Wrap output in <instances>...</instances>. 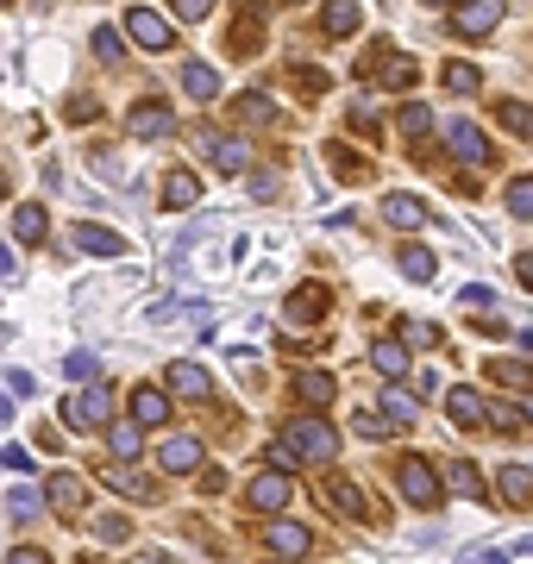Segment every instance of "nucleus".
Masks as SVG:
<instances>
[{
    "mask_svg": "<svg viewBox=\"0 0 533 564\" xmlns=\"http://www.w3.org/2000/svg\"><path fill=\"white\" fill-rule=\"evenodd\" d=\"M276 452H283V464L289 458H301V464H333L339 458V433L327 427V420H314V414H295L289 427H283V445H276Z\"/></svg>",
    "mask_w": 533,
    "mask_h": 564,
    "instance_id": "f257e3e1",
    "label": "nucleus"
},
{
    "mask_svg": "<svg viewBox=\"0 0 533 564\" xmlns=\"http://www.w3.org/2000/svg\"><path fill=\"white\" fill-rule=\"evenodd\" d=\"M396 483H402V496H408L414 508H439V470H433L427 458H402V464H396Z\"/></svg>",
    "mask_w": 533,
    "mask_h": 564,
    "instance_id": "f03ea898",
    "label": "nucleus"
},
{
    "mask_svg": "<svg viewBox=\"0 0 533 564\" xmlns=\"http://www.w3.org/2000/svg\"><path fill=\"white\" fill-rule=\"evenodd\" d=\"M63 427L69 433H95V427H107V389L95 383V389H76L63 402Z\"/></svg>",
    "mask_w": 533,
    "mask_h": 564,
    "instance_id": "7ed1b4c3",
    "label": "nucleus"
},
{
    "mask_svg": "<svg viewBox=\"0 0 533 564\" xmlns=\"http://www.w3.org/2000/svg\"><path fill=\"white\" fill-rule=\"evenodd\" d=\"M446 145H452V157H458V163H471V170H483V163H496L490 138H483L471 120H452V126H446Z\"/></svg>",
    "mask_w": 533,
    "mask_h": 564,
    "instance_id": "20e7f679",
    "label": "nucleus"
},
{
    "mask_svg": "<svg viewBox=\"0 0 533 564\" xmlns=\"http://www.w3.org/2000/svg\"><path fill=\"white\" fill-rule=\"evenodd\" d=\"M126 32L145 44V51H170V44H176L170 19H164V13H151V7H126Z\"/></svg>",
    "mask_w": 533,
    "mask_h": 564,
    "instance_id": "39448f33",
    "label": "nucleus"
},
{
    "mask_svg": "<svg viewBox=\"0 0 533 564\" xmlns=\"http://www.w3.org/2000/svg\"><path fill=\"white\" fill-rule=\"evenodd\" d=\"M502 26V7H490V0H465V7H452V32L458 38H490Z\"/></svg>",
    "mask_w": 533,
    "mask_h": 564,
    "instance_id": "423d86ee",
    "label": "nucleus"
},
{
    "mask_svg": "<svg viewBox=\"0 0 533 564\" xmlns=\"http://www.w3.org/2000/svg\"><path fill=\"white\" fill-rule=\"evenodd\" d=\"M245 502H251V508H264V514H276V508H289V502H295V483L283 477V470H264V477L245 489Z\"/></svg>",
    "mask_w": 533,
    "mask_h": 564,
    "instance_id": "0eeeda50",
    "label": "nucleus"
},
{
    "mask_svg": "<svg viewBox=\"0 0 533 564\" xmlns=\"http://www.w3.org/2000/svg\"><path fill=\"white\" fill-rule=\"evenodd\" d=\"M126 132H132V138H170V132H176V113H170L164 101H145V107L126 113Z\"/></svg>",
    "mask_w": 533,
    "mask_h": 564,
    "instance_id": "6e6552de",
    "label": "nucleus"
},
{
    "mask_svg": "<svg viewBox=\"0 0 533 564\" xmlns=\"http://www.w3.org/2000/svg\"><path fill=\"white\" fill-rule=\"evenodd\" d=\"M201 458H207V452H201V439H195V433H170L164 445H157V464H164L170 477H182V470H195Z\"/></svg>",
    "mask_w": 533,
    "mask_h": 564,
    "instance_id": "1a4fd4ad",
    "label": "nucleus"
},
{
    "mask_svg": "<svg viewBox=\"0 0 533 564\" xmlns=\"http://www.w3.org/2000/svg\"><path fill=\"white\" fill-rule=\"evenodd\" d=\"M170 389L189 395V402H207V395H214V376H207L201 364H189V358H176L170 364Z\"/></svg>",
    "mask_w": 533,
    "mask_h": 564,
    "instance_id": "9d476101",
    "label": "nucleus"
},
{
    "mask_svg": "<svg viewBox=\"0 0 533 564\" xmlns=\"http://www.w3.org/2000/svg\"><path fill=\"white\" fill-rule=\"evenodd\" d=\"M333 395H339V376H327V370H295V402L327 408Z\"/></svg>",
    "mask_w": 533,
    "mask_h": 564,
    "instance_id": "9b49d317",
    "label": "nucleus"
},
{
    "mask_svg": "<svg viewBox=\"0 0 533 564\" xmlns=\"http://www.w3.org/2000/svg\"><path fill=\"white\" fill-rule=\"evenodd\" d=\"M201 151L220 163V170H245L251 163V145L245 138H220V132H201Z\"/></svg>",
    "mask_w": 533,
    "mask_h": 564,
    "instance_id": "f8f14e48",
    "label": "nucleus"
},
{
    "mask_svg": "<svg viewBox=\"0 0 533 564\" xmlns=\"http://www.w3.org/2000/svg\"><path fill=\"white\" fill-rule=\"evenodd\" d=\"M383 220L402 226V232H421V226H427V201H421V195H389V201H383Z\"/></svg>",
    "mask_w": 533,
    "mask_h": 564,
    "instance_id": "ddd939ff",
    "label": "nucleus"
},
{
    "mask_svg": "<svg viewBox=\"0 0 533 564\" xmlns=\"http://www.w3.org/2000/svg\"><path fill=\"white\" fill-rule=\"evenodd\" d=\"M270 552H283V558H308V546H314V533L308 527H295V521H270Z\"/></svg>",
    "mask_w": 533,
    "mask_h": 564,
    "instance_id": "4468645a",
    "label": "nucleus"
},
{
    "mask_svg": "<svg viewBox=\"0 0 533 564\" xmlns=\"http://www.w3.org/2000/svg\"><path fill=\"white\" fill-rule=\"evenodd\" d=\"M76 251H88V257H126V239L120 232H107V226H76Z\"/></svg>",
    "mask_w": 533,
    "mask_h": 564,
    "instance_id": "2eb2a0df",
    "label": "nucleus"
},
{
    "mask_svg": "<svg viewBox=\"0 0 533 564\" xmlns=\"http://www.w3.org/2000/svg\"><path fill=\"white\" fill-rule=\"evenodd\" d=\"M82 496H88V489H82V477H69V470H57V477L44 483V502H51L57 514H76V508H82Z\"/></svg>",
    "mask_w": 533,
    "mask_h": 564,
    "instance_id": "dca6fc26",
    "label": "nucleus"
},
{
    "mask_svg": "<svg viewBox=\"0 0 533 564\" xmlns=\"http://www.w3.org/2000/svg\"><path fill=\"white\" fill-rule=\"evenodd\" d=\"M132 420H138V427H164V420H170V395L164 389H132Z\"/></svg>",
    "mask_w": 533,
    "mask_h": 564,
    "instance_id": "f3484780",
    "label": "nucleus"
},
{
    "mask_svg": "<svg viewBox=\"0 0 533 564\" xmlns=\"http://www.w3.org/2000/svg\"><path fill=\"white\" fill-rule=\"evenodd\" d=\"M182 94H189V101H214V94H220L214 63H182Z\"/></svg>",
    "mask_w": 533,
    "mask_h": 564,
    "instance_id": "a211bd4d",
    "label": "nucleus"
},
{
    "mask_svg": "<svg viewBox=\"0 0 533 564\" xmlns=\"http://www.w3.org/2000/svg\"><path fill=\"white\" fill-rule=\"evenodd\" d=\"M107 445H113V458H138V452H145V427H138L132 414L113 420V427H107Z\"/></svg>",
    "mask_w": 533,
    "mask_h": 564,
    "instance_id": "6ab92c4d",
    "label": "nucleus"
},
{
    "mask_svg": "<svg viewBox=\"0 0 533 564\" xmlns=\"http://www.w3.org/2000/svg\"><path fill=\"white\" fill-rule=\"evenodd\" d=\"M396 264H402L408 282H433V276H439V257H433L427 245H402V251H396Z\"/></svg>",
    "mask_w": 533,
    "mask_h": 564,
    "instance_id": "aec40b11",
    "label": "nucleus"
},
{
    "mask_svg": "<svg viewBox=\"0 0 533 564\" xmlns=\"http://www.w3.org/2000/svg\"><path fill=\"white\" fill-rule=\"evenodd\" d=\"M446 483L458 489V496H471V502H483L490 489H483V477H477V464L471 458H446Z\"/></svg>",
    "mask_w": 533,
    "mask_h": 564,
    "instance_id": "412c9836",
    "label": "nucleus"
},
{
    "mask_svg": "<svg viewBox=\"0 0 533 564\" xmlns=\"http://www.w3.org/2000/svg\"><path fill=\"white\" fill-rule=\"evenodd\" d=\"M327 289H320V282H308V289H295L289 295V320H320V314H327Z\"/></svg>",
    "mask_w": 533,
    "mask_h": 564,
    "instance_id": "4be33fe9",
    "label": "nucleus"
},
{
    "mask_svg": "<svg viewBox=\"0 0 533 564\" xmlns=\"http://www.w3.org/2000/svg\"><path fill=\"white\" fill-rule=\"evenodd\" d=\"M195 201H201V182L189 170H170L164 176V207H195Z\"/></svg>",
    "mask_w": 533,
    "mask_h": 564,
    "instance_id": "5701e85b",
    "label": "nucleus"
},
{
    "mask_svg": "<svg viewBox=\"0 0 533 564\" xmlns=\"http://www.w3.org/2000/svg\"><path fill=\"white\" fill-rule=\"evenodd\" d=\"M327 502L339 508V514H352V521H364V496H358V483H345V477H327Z\"/></svg>",
    "mask_w": 533,
    "mask_h": 564,
    "instance_id": "b1692460",
    "label": "nucleus"
},
{
    "mask_svg": "<svg viewBox=\"0 0 533 564\" xmlns=\"http://www.w3.org/2000/svg\"><path fill=\"white\" fill-rule=\"evenodd\" d=\"M446 408H452L458 427H483V395H477V389H452V395H446Z\"/></svg>",
    "mask_w": 533,
    "mask_h": 564,
    "instance_id": "393cba45",
    "label": "nucleus"
},
{
    "mask_svg": "<svg viewBox=\"0 0 533 564\" xmlns=\"http://www.w3.org/2000/svg\"><path fill=\"white\" fill-rule=\"evenodd\" d=\"M502 496L515 502V508L533 502V470H527V464H502Z\"/></svg>",
    "mask_w": 533,
    "mask_h": 564,
    "instance_id": "a878e982",
    "label": "nucleus"
},
{
    "mask_svg": "<svg viewBox=\"0 0 533 564\" xmlns=\"http://www.w3.org/2000/svg\"><path fill=\"white\" fill-rule=\"evenodd\" d=\"M383 408H389V427H408V420L421 414V402H414L402 383H389V389H383Z\"/></svg>",
    "mask_w": 533,
    "mask_h": 564,
    "instance_id": "bb28decb",
    "label": "nucleus"
},
{
    "mask_svg": "<svg viewBox=\"0 0 533 564\" xmlns=\"http://www.w3.org/2000/svg\"><path fill=\"white\" fill-rule=\"evenodd\" d=\"M101 477H107L113 489H120V496H132V502H138V496H151V483H145V477H138V470H132V464H107V470H101Z\"/></svg>",
    "mask_w": 533,
    "mask_h": 564,
    "instance_id": "cd10ccee",
    "label": "nucleus"
},
{
    "mask_svg": "<svg viewBox=\"0 0 533 564\" xmlns=\"http://www.w3.org/2000/svg\"><path fill=\"white\" fill-rule=\"evenodd\" d=\"M13 232H19L26 245H38L44 232H51V214H44V207H19V214H13Z\"/></svg>",
    "mask_w": 533,
    "mask_h": 564,
    "instance_id": "c85d7f7f",
    "label": "nucleus"
},
{
    "mask_svg": "<svg viewBox=\"0 0 533 564\" xmlns=\"http://www.w3.org/2000/svg\"><path fill=\"white\" fill-rule=\"evenodd\" d=\"M370 364H377V370L389 376V383H396V376L408 370V345H402V339H383V345H377V358H370Z\"/></svg>",
    "mask_w": 533,
    "mask_h": 564,
    "instance_id": "c756f323",
    "label": "nucleus"
},
{
    "mask_svg": "<svg viewBox=\"0 0 533 564\" xmlns=\"http://www.w3.org/2000/svg\"><path fill=\"white\" fill-rule=\"evenodd\" d=\"M38 508H44V496H38V489H32V483H19V489H13V496H7V514H13V521H32V514H38Z\"/></svg>",
    "mask_w": 533,
    "mask_h": 564,
    "instance_id": "7c9ffc66",
    "label": "nucleus"
},
{
    "mask_svg": "<svg viewBox=\"0 0 533 564\" xmlns=\"http://www.w3.org/2000/svg\"><path fill=\"white\" fill-rule=\"evenodd\" d=\"M508 214H515V220H533V176L508 182Z\"/></svg>",
    "mask_w": 533,
    "mask_h": 564,
    "instance_id": "2f4dec72",
    "label": "nucleus"
},
{
    "mask_svg": "<svg viewBox=\"0 0 533 564\" xmlns=\"http://www.w3.org/2000/svg\"><path fill=\"white\" fill-rule=\"evenodd\" d=\"M358 19H364L358 7H327V13H320V26H327L333 38H345V32H358Z\"/></svg>",
    "mask_w": 533,
    "mask_h": 564,
    "instance_id": "473e14b6",
    "label": "nucleus"
},
{
    "mask_svg": "<svg viewBox=\"0 0 533 564\" xmlns=\"http://www.w3.org/2000/svg\"><path fill=\"white\" fill-rule=\"evenodd\" d=\"M95 358H88V351H69V358H63V376H69V383H88V389H95Z\"/></svg>",
    "mask_w": 533,
    "mask_h": 564,
    "instance_id": "72a5a7b5",
    "label": "nucleus"
},
{
    "mask_svg": "<svg viewBox=\"0 0 533 564\" xmlns=\"http://www.w3.org/2000/svg\"><path fill=\"white\" fill-rule=\"evenodd\" d=\"M233 113H239V120H245V126H270V113H276V107L264 101V94H245V101H239Z\"/></svg>",
    "mask_w": 533,
    "mask_h": 564,
    "instance_id": "f704fd0d",
    "label": "nucleus"
},
{
    "mask_svg": "<svg viewBox=\"0 0 533 564\" xmlns=\"http://www.w3.org/2000/svg\"><path fill=\"white\" fill-rule=\"evenodd\" d=\"M402 132H408V138H427V132H433V113H427L421 101H408V107H402Z\"/></svg>",
    "mask_w": 533,
    "mask_h": 564,
    "instance_id": "c9c22d12",
    "label": "nucleus"
},
{
    "mask_svg": "<svg viewBox=\"0 0 533 564\" xmlns=\"http://www.w3.org/2000/svg\"><path fill=\"white\" fill-rule=\"evenodd\" d=\"M477 82H483V76H477V63H446V88H452V94H471Z\"/></svg>",
    "mask_w": 533,
    "mask_h": 564,
    "instance_id": "e433bc0d",
    "label": "nucleus"
},
{
    "mask_svg": "<svg viewBox=\"0 0 533 564\" xmlns=\"http://www.w3.org/2000/svg\"><path fill=\"white\" fill-rule=\"evenodd\" d=\"M502 126L527 138V132H533V107H527V101H502Z\"/></svg>",
    "mask_w": 533,
    "mask_h": 564,
    "instance_id": "4c0bfd02",
    "label": "nucleus"
},
{
    "mask_svg": "<svg viewBox=\"0 0 533 564\" xmlns=\"http://www.w3.org/2000/svg\"><path fill=\"white\" fill-rule=\"evenodd\" d=\"M95 57L101 63H120V32H113V26H95Z\"/></svg>",
    "mask_w": 533,
    "mask_h": 564,
    "instance_id": "58836bf2",
    "label": "nucleus"
},
{
    "mask_svg": "<svg viewBox=\"0 0 533 564\" xmlns=\"http://www.w3.org/2000/svg\"><path fill=\"white\" fill-rule=\"evenodd\" d=\"M414 76H421V69H414L408 57H402V63H383V82H389V88H414Z\"/></svg>",
    "mask_w": 533,
    "mask_h": 564,
    "instance_id": "ea45409f",
    "label": "nucleus"
},
{
    "mask_svg": "<svg viewBox=\"0 0 533 564\" xmlns=\"http://www.w3.org/2000/svg\"><path fill=\"white\" fill-rule=\"evenodd\" d=\"M333 170H339L345 182H364V163H358V151H345V145L333 151Z\"/></svg>",
    "mask_w": 533,
    "mask_h": 564,
    "instance_id": "a19ab883",
    "label": "nucleus"
},
{
    "mask_svg": "<svg viewBox=\"0 0 533 564\" xmlns=\"http://www.w3.org/2000/svg\"><path fill=\"white\" fill-rule=\"evenodd\" d=\"M402 339H408V345H439V326H427V320H408V326H402Z\"/></svg>",
    "mask_w": 533,
    "mask_h": 564,
    "instance_id": "79ce46f5",
    "label": "nucleus"
},
{
    "mask_svg": "<svg viewBox=\"0 0 533 564\" xmlns=\"http://www.w3.org/2000/svg\"><path fill=\"white\" fill-rule=\"evenodd\" d=\"M176 19H182V26H201V19H207V0H176Z\"/></svg>",
    "mask_w": 533,
    "mask_h": 564,
    "instance_id": "37998d69",
    "label": "nucleus"
},
{
    "mask_svg": "<svg viewBox=\"0 0 533 564\" xmlns=\"http://www.w3.org/2000/svg\"><path fill=\"white\" fill-rule=\"evenodd\" d=\"M352 427H358L364 439H383V433H389V420H383V414H358V420H352Z\"/></svg>",
    "mask_w": 533,
    "mask_h": 564,
    "instance_id": "c03bdc74",
    "label": "nucleus"
},
{
    "mask_svg": "<svg viewBox=\"0 0 533 564\" xmlns=\"http://www.w3.org/2000/svg\"><path fill=\"white\" fill-rule=\"evenodd\" d=\"M458 301H465V308H496V295H490V289H483V282H471V289H465V295H458Z\"/></svg>",
    "mask_w": 533,
    "mask_h": 564,
    "instance_id": "a18cd8bd",
    "label": "nucleus"
},
{
    "mask_svg": "<svg viewBox=\"0 0 533 564\" xmlns=\"http://www.w3.org/2000/svg\"><path fill=\"white\" fill-rule=\"evenodd\" d=\"M7 564H51V558H44L38 546H13V552H7Z\"/></svg>",
    "mask_w": 533,
    "mask_h": 564,
    "instance_id": "49530a36",
    "label": "nucleus"
},
{
    "mask_svg": "<svg viewBox=\"0 0 533 564\" xmlns=\"http://www.w3.org/2000/svg\"><path fill=\"white\" fill-rule=\"evenodd\" d=\"M101 539H126V514H101Z\"/></svg>",
    "mask_w": 533,
    "mask_h": 564,
    "instance_id": "de8ad7c7",
    "label": "nucleus"
},
{
    "mask_svg": "<svg viewBox=\"0 0 533 564\" xmlns=\"http://www.w3.org/2000/svg\"><path fill=\"white\" fill-rule=\"evenodd\" d=\"M0 464H13V470H32V458H26V445H7V452H0Z\"/></svg>",
    "mask_w": 533,
    "mask_h": 564,
    "instance_id": "09e8293b",
    "label": "nucleus"
},
{
    "mask_svg": "<svg viewBox=\"0 0 533 564\" xmlns=\"http://www.w3.org/2000/svg\"><path fill=\"white\" fill-rule=\"evenodd\" d=\"M0 282H19V257L7 245H0Z\"/></svg>",
    "mask_w": 533,
    "mask_h": 564,
    "instance_id": "8fccbe9b",
    "label": "nucleus"
},
{
    "mask_svg": "<svg viewBox=\"0 0 533 564\" xmlns=\"http://www.w3.org/2000/svg\"><path fill=\"white\" fill-rule=\"evenodd\" d=\"M515 270H521V282L533 289V257H515Z\"/></svg>",
    "mask_w": 533,
    "mask_h": 564,
    "instance_id": "3c124183",
    "label": "nucleus"
},
{
    "mask_svg": "<svg viewBox=\"0 0 533 564\" xmlns=\"http://www.w3.org/2000/svg\"><path fill=\"white\" fill-rule=\"evenodd\" d=\"M465 564H502V552H471Z\"/></svg>",
    "mask_w": 533,
    "mask_h": 564,
    "instance_id": "603ef678",
    "label": "nucleus"
},
{
    "mask_svg": "<svg viewBox=\"0 0 533 564\" xmlns=\"http://www.w3.org/2000/svg\"><path fill=\"white\" fill-rule=\"evenodd\" d=\"M157 564H170V558H157Z\"/></svg>",
    "mask_w": 533,
    "mask_h": 564,
    "instance_id": "864d4df0",
    "label": "nucleus"
},
{
    "mask_svg": "<svg viewBox=\"0 0 533 564\" xmlns=\"http://www.w3.org/2000/svg\"><path fill=\"white\" fill-rule=\"evenodd\" d=\"M82 564H88V558H82Z\"/></svg>",
    "mask_w": 533,
    "mask_h": 564,
    "instance_id": "5fc2aeb1",
    "label": "nucleus"
}]
</instances>
